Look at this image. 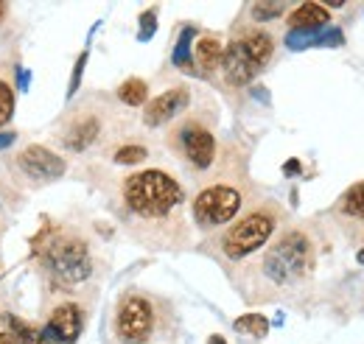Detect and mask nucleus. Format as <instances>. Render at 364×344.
Listing matches in <instances>:
<instances>
[{"label": "nucleus", "mask_w": 364, "mask_h": 344, "mask_svg": "<svg viewBox=\"0 0 364 344\" xmlns=\"http://www.w3.org/2000/svg\"><path fill=\"white\" fill-rule=\"evenodd\" d=\"M37 260L46 272L48 283L59 291H79L92 277L90 247L82 235L70 230H46L37 241Z\"/></svg>", "instance_id": "obj_1"}, {"label": "nucleus", "mask_w": 364, "mask_h": 344, "mask_svg": "<svg viewBox=\"0 0 364 344\" xmlns=\"http://www.w3.org/2000/svg\"><path fill=\"white\" fill-rule=\"evenodd\" d=\"M185 202V190L171 173L160 168L137 171L124 182V208L140 221L171 218Z\"/></svg>", "instance_id": "obj_2"}, {"label": "nucleus", "mask_w": 364, "mask_h": 344, "mask_svg": "<svg viewBox=\"0 0 364 344\" xmlns=\"http://www.w3.org/2000/svg\"><path fill=\"white\" fill-rule=\"evenodd\" d=\"M274 43L267 31H244L238 34L232 43L225 48L222 56V73L228 79V85L244 87L250 85L272 59Z\"/></svg>", "instance_id": "obj_3"}, {"label": "nucleus", "mask_w": 364, "mask_h": 344, "mask_svg": "<svg viewBox=\"0 0 364 344\" xmlns=\"http://www.w3.org/2000/svg\"><path fill=\"white\" fill-rule=\"evenodd\" d=\"M314 263V249L311 241L303 232H286L272 249L267 252L264 260V272L267 277L277 286H289L294 280H300Z\"/></svg>", "instance_id": "obj_4"}, {"label": "nucleus", "mask_w": 364, "mask_h": 344, "mask_svg": "<svg viewBox=\"0 0 364 344\" xmlns=\"http://www.w3.org/2000/svg\"><path fill=\"white\" fill-rule=\"evenodd\" d=\"M274 227H277V213L272 208H258L244 218H238L222 238V252L230 260H244L247 255L258 252L269 238H272Z\"/></svg>", "instance_id": "obj_5"}, {"label": "nucleus", "mask_w": 364, "mask_h": 344, "mask_svg": "<svg viewBox=\"0 0 364 344\" xmlns=\"http://www.w3.org/2000/svg\"><path fill=\"white\" fill-rule=\"evenodd\" d=\"M154 333V305L143 294H127L115 311V336L124 344H146Z\"/></svg>", "instance_id": "obj_6"}, {"label": "nucleus", "mask_w": 364, "mask_h": 344, "mask_svg": "<svg viewBox=\"0 0 364 344\" xmlns=\"http://www.w3.org/2000/svg\"><path fill=\"white\" fill-rule=\"evenodd\" d=\"M241 190L232 185H210L205 190H199V196L193 199V218L202 230H213L228 224L230 218L241 210Z\"/></svg>", "instance_id": "obj_7"}, {"label": "nucleus", "mask_w": 364, "mask_h": 344, "mask_svg": "<svg viewBox=\"0 0 364 344\" xmlns=\"http://www.w3.org/2000/svg\"><path fill=\"white\" fill-rule=\"evenodd\" d=\"M174 143H177L182 157L196 171L210 168L213 160H216V137H213V131L208 129L205 124H199V121H185L177 129V134H174Z\"/></svg>", "instance_id": "obj_8"}, {"label": "nucleus", "mask_w": 364, "mask_h": 344, "mask_svg": "<svg viewBox=\"0 0 364 344\" xmlns=\"http://www.w3.org/2000/svg\"><path fill=\"white\" fill-rule=\"evenodd\" d=\"M14 166L26 173L34 185H40V182H50V179L62 176L65 168H68V166H65V160H62L59 154H53L50 149H46V146H26V149L17 154Z\"/></svg>", "instance_id": "obj_9"}, {"label": "nucleus", "mask_w": 364, "mask_h": 344, "mask_svg": "<svg viewBox=\"0 0 364 344\" xmlns=\"http://www.w3.org/2000/svg\"><path fill=\"white\" fill-rule=\"evenodd\" d=\"M85 328V311L76 302H59L46 325V336L50 344H76Z\"/></svg>", "instance_id": "obj_10"}, {"label": "nucleus", "mask_w": 364, "mask_h": 344, "mask_svg": "<svg viewBox=\"0 0 364 344\" xmlns=\"http://www.w3.org/2000/svg\"><path fill=\"white\" fill-rule=\"evenodd\" d=\"M188 104H191V92H188L185 87H174V90L157 95V98L146 107V112H143V124L151 127V129H157V127L174 121Z\"/></svg>", "instance_id": "obj_11"}, {"label": "nucleus", "mask_w": 364, "mask_h": 344, "mask_svg": "<svg viewBox=\"0 0 364 344\" xmlns=\"http://www.w3.org/2000/svg\"><path fill=\"white\" fill-rule=\"evenodd\" d=\"M98 134H101V121H98V115L82 112V115L70 118V121L62 127L59 140H62V146L70 149V151H85L87 146H92V143L98 140Z\"/></svg>", "instance_id": "obj_12"}, {"label": "nucleus", "mask_w": 364, "mask_h": 344, "mask_svg": "<svg viewBox=\"0 0 364 344\" xmlns=\"http://www.w3.org/2000/svg\"><path fill=\"white\" fill-rule=\"evenodd\" d=\"M345 43V34L339 28H309V31H289L286 45L291 50H303V48H333V45Z\"/></svg>", "instance_id": "obj_13"}, {"label": "nucleus", "mask_w": 364, "mask_h": 344, "mask_svg": "<svg viewBox=\"0 0 364 344\" xmlns=\"http://www.w3.org/2000/svg\"><path fill=\"white\" fill-rule=\"evenodd\" d=\"M286 20H289V28L291 31H309V28H325V23L331 20V14H328V9L322 3H303Z\"/></svg>", "instance_id": "obj_14"}, {"label": "nucleus", "mask_w": 364, "mask_h": 344, "mask_svg": "<svg viewBox=\"0 0 364 344\" xmlns=\"http://www.w3.org/2000/svg\"><path fill=\"white\" fill-rule=\"evenodd\" d=\"M222 56H225V45L219 37L208 34V37H199L196 48H193V62L199 65V70L210 73L216 68H222Z\"/></svg>", "instance_id": "obj_15"}, {"label": "nucleus", "mask_w": 364, "mask_h": 344, "mask_svg": "<svg viewBox=\"0 0 364 344\" xmlns=\"http://www.w3.org/2000/svg\"><path fill=\"white\" fill-rule=\"evenodd\" d=\"M3 319H6V325H9V333L17 339V344H50V342H48V336H46V330H40V328H34V325L23 322L20 316H11V313H6Z\"/></svg>", "instance_id": "obj_16"}, {"label": "nucleus", "mask_w": 364, "mask_h": 344, "mask_svg": "<svg viewBox=\"0 0 364 344\" xmlns=\"http://www.w3.org/2000/svg\"><path fill=\"white\" fill-rule=\"evenodd\" d=\"M118 98L127 107H143L146 98H149V85L143 79H127L124 85L118 87Z\"/></svg>", "instance_id": "obj_17"}, {"label": "nucleus", "mask_w": 364, "mask_h": 344, "mask_svg": "<svg viewBox=\"0 0 364 344\" xmlns=\"http://www.w3.org/2000/svg\"><path fill=\"white\" fill-rule=\"evenodd\" d=\"M235 330H241V333H250V336H267L269 333V319L267 316H261V313H244V316H238L235 319Z\"/></svg>", "instance_id": "obj_18"}, {"label": "nucleus", "mask_w": 364, "mask_h": 344, "mask_svg": "<svg viewBox=\"0 0 364 344\" xmlns=\"http://www.w3.org/2000/svg\"><path fill=\"white\" fill-rule=\"evenodd\" d=\"M193 37H196V31L193 28H185L180 34V40L174 45V65L180 68V70H193V59H191V43H193Z\"/></svg>", "instance_id": "obj_19"}, {"label": "nucleus", "mask_w": 364, "mask_h": 344, "mask_svg": "<svg viewBox=\"0 0 364 344\" xmlns=\"http://www.w3.org/2000/svg\"><path fill=\"white\" fill-rule=\"evenodd\" d=\"M342 213L353 215V218H362L364 221V182L353 185V188L342 196Z\"/></svg>", "instance_id": "obj_20"}, {"label": "nucleus", "mask_w": 364, "mask_h": 344, "mask_svg": "<svg viewBox=\"0 0 364 344\" xmlns=\"http://www.w3.org/2000/svg\"><path fill=\"white\" fill-rule=\"evenodd\" d=\"M286 9H289V3H283V0H274V3H252V20H258V23H267V20H274V17H283L286 14Z\"/></svg>", "instance_id": "obj_21"}, {"label": "nucleus", "mask_w": 364, "mask_h": 344, "mask_svg": "<svg viewBox=\"0 0 364 344\" xmlns=\"http://www.w3.org/2000/svg\"><path fill=\"white\" fill-rule=\"evenodd\" d=\"M14 118V90L0 79V127H9Z\"/></svg>", "instance_id": "obj_22"}, {"label": "nucleus", "mask_w": 364, "mask_h": 344, "mask_svg": "<svg viewBox=\"0 0 364 344\" xmlns=\"http://www.w3.org/2000/svg\"><path fill=\"white\" fill-rule=\"evenodd\" d=\"M146 157H149L146 146H121V149L115 151V163H118V166H137V163H143Z\"/></svg>", "instance_id": "obj_23"}, {"label": "nucleus", "mask_w": 364, "mask_h": 344, "mask_svg": "<svg viewBox=\"0 0 364 344\" xmlns=\"http://www.w3.org/2000/svg\"><path fill=\"white\" fill-rule=\"evenodd\" d=\"M154 28H157V14H154V11H143V14H140V34H137V37L146 43V40H151Z\"/></svg>", "instance_id": "obj_24"}, {"label": "nucleus", "mask_w": 364, "mask_h": 344, "mask_svg": "<svg viewBox=\"0 0 364 344\" xmlns=\"http://www.w3.org/2000/svg\"><path fill=\"white\" fill-rule=\"evenodd\" d=\"M85 62H87V50L79 56V62H76V68H73V76H70L68 95H76V90H79V82H82V73H85Z\"/></svg>", "instance_id": "obj_25"}, {"label": "nucleus", "mask_w": 364, "mask_h": 344, "mask_svg": "<svg viewBox=\"0 0 364 344\" xmlns=\"http://www.w3.org/2000/svg\"><path fill=\"white\" fill-rule=\"evenodd\" d=\"M14 143V131H6V134H0V149H6V146H11Z\"/></svg>", "instance_id": "obj_26"}, {"label": "nucleus", "mask_w": 364, "mask_h": 344, "mask_svg": "<svg viewBox=\"0 0 364 344\" xmlns=\"http://www.w3.org/2000/svg\"><path fill=\"white\" fill-rule=\"evenodd\" d=\"M0 344H17V339L9 330H0Z\"/></svg>", "instance_id": "obj_27"}, {"label": "nucleus", "mask_w": 364, "mask_h": 344, "mask_svg": "<svg viewBox=\"0 0 364 344\" xmlns=\"http://www.w3.org/2000/svg\"><path fill=\"white\" fill-rule=\"evenodd\" d=\"M294 171H300V163L297 160H289L286 163V173H294Z\"/></svg>", "instance_id": "obj_28"}, {"label": "nucleus", "mask_w": 364, "mask_h": 344, "mask_svg": "<svg viewBox=\"0 0 364 344\" xmlns=\"http://www.w3.org/2000/svg\"><path fill=\"white\" fill-rule=\"evenodd\" d=\"M6 17H9V3H3V0H0V23H3Z\"/></svg>", "instance_id": "obj_29"}, {"label": "nucleus", "mask_w": 364, "mask_h": 344, "mask_svg": "<svg viewBox=\"0 0 364 344\" xmlns=\"http://www.w3.org/2000/svg\"><path fill=\"white\" fill-rule=\"evenodd\" d=\"M208 344H228V342H225L222 336H210V339H208Z\"/></svg>", "instance_id": "obj_30"}, {"label": "nucleus", "mask_w": 364, "mask_h": 344, "mask_svg": "<svg viewBox=\"0 0 364 344\" xmlns=\"http://www.w3.org/2000/svg\"><path fill=\"white\" fill-rule=\"evenodd\" d=\"M356 260H359V263H364V249H359V255H356Z\"/></svg>", "instance_id": "obj_31"}]
</instances>
